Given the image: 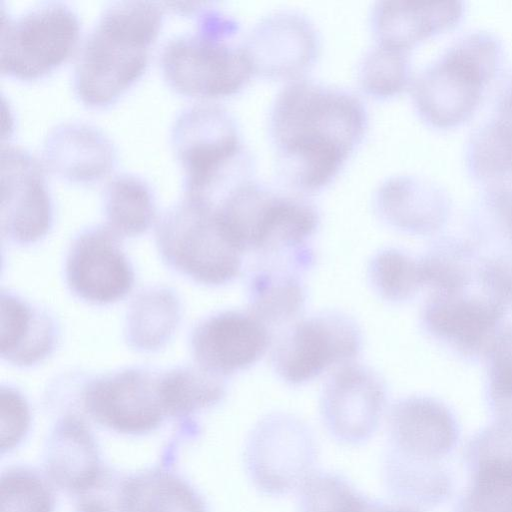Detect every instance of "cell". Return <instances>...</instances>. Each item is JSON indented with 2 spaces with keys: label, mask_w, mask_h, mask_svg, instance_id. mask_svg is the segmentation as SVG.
I'll return each mask as SVG.
<instances>
[{
  "label": "cell",
  "mask_w": 512,
  "mask_h": 512,
  "mask_svg": "<svg viewBox=\"0 0 512 512\" xmlns=\"http://www.w3.org/2000/svg\"><path fill=\"white\" fill-rule=\"evenodd\" d=\"M366 127V109L350 91L292 80L277 95L269 120L284 181L300 192L321 190L338 175Z\"/></svg>",
  "instance_id": "1"
},
{
  "label": "cell",
  "mask_w": 512,
  "mask_h": 512,
  "mask_svg": "<svg viewBox=\"0 0 512 512\" xmlns=\"http://www.w3.org/2000/svg\"><path fill=\"white\" fill-rule=\"evenodd\" d=\"M164 10L152 1H117L103 9L74 65L73 87L82 103L109 105L143 74Z\"/></svg>",
  "instance_id": "2"
},
{
  "label": "cell",
  "mask_w": 512,
  "mask_h": 512,
  "mask_svg": "<svg viewBox=\"0 0 512 512\" xmlns=\"http://www.w3.org/2000/svg\"><path fill=\"white\" fill-rule=\"evenodd\" d=\"M504 58L503 43L492 32L474 30L457 38L411 83L419 118L441 130L466 123L500 74Z\"/></svg>",
  "instance_id": "3"
},
{
  "label": "cell",
  "mask_w": 512,
  "mask_h": 512,
  "mask_svg": "<svg viewBox=\"0 0 512 512\" xmlns=\"http://www.w3.org/2000/svg\"><path fill=\"white\" fill-rule=\"evenodd\" d=\"M192 31L171 37L163 46L160 66L175 91L199 98L238 93L254 74L243 42L235 40L239 26L215 8L196 7Z\"/></svg>",
  "instance_id": "4"
},
{
  "label": "cell",
  "mask_w": 512,
  "mask_h": 512,
  "mask_svg": "<svg viewBox=\"0 0 512 512\" xmlns=\"http://www.w3.org/2000/svg\"><path fill=\"white\" fill-rule=\"evenodd\" d=\"M184 195L206 197L250 178L252 165L233 116L214 103L183 108L171 127Z\"/></svg>",
  "instance_id": "5"
},
{
  "label": "cell",
  "mask_w": 512,
  "mask_h": 512,
  "mask_svg": "<svg viewBox=\"0 0 512 512\" xmlns=\"http://www.w3.org/2000/svg\"><path fill=\"white\" fill-rule=\"evenodd\" d=\"M156 242L172 269L205 285L236 278L243 251L225 232L211 207L184 196L159 218Z\"/></svg>",
  "instance_id": "6"
},
{
  "label": "cell",
  "mask_w": 512,
  "mask_h": 512,
  "mask_svg": "<svg viewBox=\"0 0 512 512\" xmlns=\"http://www.w3.org/2000/svg\"><path fill=\"white\" fill-rule=\"evenodd\" d=\"M81 24L62 2H45L10 18L2 13L0 70L32 80L61 65L75 49Z\"/></svg>",
  "instance_id": "7"
},
{
  "label": "cell",
  "mask_w": 512,
  "mask_h": 512,
  "mask_svg": "<svg viewBox=\"0 0 512 512\" xmlns=\"http://www.w3.org/2000/svg\"><path fill=\"white\" fill-rule=\"evenodd\" d=\"M362 338L353 319L324 311L291 324L273 348L272 364L286 383L299 385L331 366L351 362L360 352Z\"/></svg>",
  "instance_id": "8"
},
{
  "label": "cell",
  "mask_w": 512,
  "mask_h": 512,
  "mask_svg": "<svg viewBox=\"0 0 512 512\" xmlns=\"http://www.w3.org/2000/svg\"><path fill=\"white\" fill-rule=\"evenodd\" d=\"M315 440L298 417L272 413L250 433L245 462L253 484L263 493L280 496L299 488L313 472Z\"/></svg>",
  "instance_id": "9"
},
{
  "label": "cell",
  "mask_w": 512,
  "mask_h": 512,
  "mask_svg": "<svg viewBox=\"0 0 512 512\" xmlns=\"http://www.w3.org/2000/svg\"><path fill=\"white\" fill-rule=\"evenodd\" d=\"M506 311L480 291L430 294L421 325L430 338L463 360L485 357L501 330Z\"/></svg>",
  "instance_id": "10"
},
{
  "label": "cell",
  "mask_w": 512,
  "mask_h": 512,
  "mask_svg": "<svg viewBox=\"0 0 512 512\" xmlns=\"http://www.w3.org/2000/svg\"><path fill=\"white\" fill-rule=\"evenodd\" d=\"M52 221V200L42 162L21 146L2 144V234L13 242L30 244L47 234Z\"/></svg>",
  "instance_id": "11"
},
{
  "label": "cell",
  "mask_w": 512,
  "mask_h": 512,
  "mask_svg": "<svg viewBox=\"0 0 512 512\" xmlns=\"http://www.w3.org/2000/svg\"><path fill=\"white\" fill-rule=\"evenodd\" d=\"M386 404V386L371 368L340 365L324 384L320 408L323 422L338 441L358 445L376 431Z\"/></svg>",
  "instance_id": "12"
},
{
  "label": "cell",
  "mask_w": 512,
  "mask_h": 512,
  "mask_svg": "<svg viewBox=\"0 0 512 512\" xmlns=\"http://www.w3.org/2000/svg\"><path fill=\"white\" fill-rule=\"evenodd\" d=\"M108 226L82 231L72 242L65 265L70 290L92 304L121 300L132 289L134 271Z\"/></svg>",
  "instance_id": "13"
},
{
  "label": "cell",
  "mask_w": 512,
  "mask_h": 512,
  "mask_svg": "<svg viewBox=\"0 0 512 512\" xmlns=\"http://www.w3.org/2000/svg\"><path fill=\"white\" fill-rule=\"evenodd\" d=\"M84 404L95 420L123 433L153 430L167 414L159 392V376L139 368L91 382L84 393Z\"/></svg>",
  "instance_id": "14"
},
{
  "label": "cell",
  "mask_w": 512,
  "mask_h": 512,
  "mask_svg": "<svg viewBox=\"0 0 512 512\" xmlns=\"http://www.w3.org/2000/svg\"><path fill=\"white\" fill-rule=\"evenodd\" d=\"M270 341L271 331L249 312L224 311L194 328L191 348L198 367L222 377L256 363Z\"/></svg>",
  "instance_id": "15"
},
{
  "label": "cell",
  "mask_w": 512,
  "mask_h": 512,
  "mask_svg": "<svg viewBox=\"0 0 512 512\" xmlns=\"http://www.w3.org/2000/svg\"><path fill=\"white\" fill-rule=\"evenodd\" d=\"M243 44L254 74L293 81L309 69L318 52L314 27L292 12L263 19Z\"/></svg>",
  "instance_id": "16"
},
{
  "label": "cell",
  "mask_w": 512,
  "mask_h": 512,
  "mask_svg": "<svg viewBox=\"0 0 512 512\" xmlns=\"http://www.w3.org/2000/svg\"><path fill=\"white\" fill-rule=\"evenodd\" d=\"M42 164L50 172L77 183L106 176L116 163L111 139L96 126L82 121L53 127L42 144Z\"/></svg>",
  "instance_id": "17"
},
{
  "label": "cell",
  "mask_w": 512,
  "mask_h": 512,
  "mask_svg": "<svg viewBox=\"0 0 512 512\" xmlns=\"http://www.w3.org/2000/svg\"><path fill=\"white\" fill-rule=\"evenodd\" d=\"M451 207L441 186L414 176L387 179L375 195V209L383 221L418 236L439 233L449 220Z\"/></svg>",
  "instance_id": "18"
},
{
  "label": "cell",
  "mask_w": 512,
  "mask_h": 512,
  "mask_svg": "<svg viewBox=\"0 0 512 512\" xmlns=\"http://www.w3.org/2000/svg\"><path fill=\"white\" fill-rule=\"evenodd\" d=\"M460 1H383L372 10L378 45L409 52L420 42L456 27L465 14Z\"/></svg>",
  "instance_id": "19"
},
{
  "label": "cell",
  "mask_w": 512,
  "mask_h": 512,
  "mask_svg": "<svg viewBox=\"0 0 512 512\" xmlns=\"http://www.w3.org/2000/svg\"><path fill=\"white\" fill-rule=\"evenodd\" d=\"M389 449L386 456L396 458L427 457L451 441L455 423L448 408L425 396L397 401L388 420Z\"/></svg>",
  "instance_id": "20"
},
{
  "label": "cell",
  "mask_w": 512,
  "mask_h": 512,
  "mask_svg": "<svg viewBox=\"0 0 512 512\" xmlns=\"http://www.w3.org/2000/svg\"><path fill=\"white\" fill-rule=\"evenodd\" d=\"M319 215L306 199L268 188L253 228L250 251L282 258L305 249Z\"/></svg>",
  "instance_id": "21"
},
{
  "label": "cell",
  "mask_w": 512,
  "mask_h": 512,
  "mask_svg": "<svg viewBox=\"0 0 512 512\" xmlns=\"http://www.w3.org/2000/svg\"><path fill=\"white\" fill-rule=\"evenodd\" d=\"M250 277L249 310L269 330L293 324L304 309L306 293L295 264L275 259Z\"/></svg>",
  "instance_id": "22"
},
{
  "label": "cell",
  "mask_w": 512,
  "mask_h": 512,
  "mask_svg": "<svg viewBox=\"0 0 512 512\" xmlns=\"http://www.w3.org/2000/svg\"><path fill=\"white\" fill-rule=\"evenodd\" d=\"M56 329L52 319L17 296L1 294V355L27 366L41 361L53 349Z\"/></svg>",
  "instance_id": "23"
},
{
  "label": "cell",
  "mask_w": 512,
  "mask_h": 512,
  "mask_svg": "<svg viewBox=\"0 0 512 512\" xmlns=\"http://www.w3.org/2000/svg\"><path fill=\"white\" fill-rule=\"evenodd\" d=\"M465 167L482 189H512V121L495 116L470 135Z\"/></svg>",
  "instance_id": "24"
},
{
  "label": "cell",
  "mask_w": 512,
  "mask_h": 512,
  "mask_svg": "<svg viewBox=\"0 0 512 512\" xmlns=\"http://www.w3.org/2000/svg\"><path fill=\"white\" fill-rule=\"evenodd\" d=\"M482 255L471 239L442 237L419 259L424 287L430 294L469 290L475 284Z\"/></svg>",
  "instance_id": "25"
},
{
  "label": "cell",
  "mask_w": 512,
  "mask_h": 512,
  "mask_svg": "<svg viewBox=\"0 0 512 512\" xmlns=\"http://www.w3.org/2000/svg\"><path fill=\"white\" fill-rule=\"evenodd\" d=\"M107 226L119 237H134L146 232L156 216L154 193L143 178L120 173L104 189Z\"/></svg>",
  "instance_id": "26"
},
{
  "label": "cell",
  "mask_w": 512,
  "mask_h": 512,
  "mask_svg": "<svg viewBox=\"0 0 512 512\" xmlns=\"http://www.w3.org/2000/svg\"><path fill=\"white\" fill-rule=\"evenodd\" d=\"M50 444L49 470L61 485L81 490L99 473L94 441L78 419H65Z\"/></svg>",
  "instance_id": "27"
},
{
  "label": "cell",
  "mask_w": 512,
  "mask_h": 512,
  "mask_svg": "<svg viewBox=\"0 0 512 512\" xmlns=\"http://www.w3.org/2000/svg\"><path fill=\"white\" fill-rule=\"evenodd\" d=\"M180 318L175 294L165 288L141 292L131 303L126 334L129 344L140 351L161 348L173 334Z\"/></svg>",
  "instance_id": "28"
},
{
  "label": "cell",
  "mask_w": 512,
  "mask_h": 512,
  "mask_svg": "<svg viewBox=\"0 0 512 512\" xmlns=\"http://www.w3.org/2000/svg\"><path fill=\"white\" fill-rule=\"evenodd\" d=\"M122 512H205V508L182 480L154 472L124 485Z\"/></svg>",
  "instance_id": "29"
},
{
  "label": "cell",
  "mask_w": 512,
  "mask_h": 512,
  "mask_svg": "<svg viewBox=\"0 0 512 512\" xmlns=\"http://www.w3.org/2000/svg\"><path fill=\"white\" fill-rule=\"evenodd\" d=\"M159 392L167 414L185 415L217 404L226 387L220 376L182 367L159 376Z\"/></svg>",
  "instance_id": "30"
},
{
  "label": "cell",
  "mask_w": 512,
  "mask_h": 512,
  "mask_svg": "<svg viewBox=\"0 0 512 512\" xmlns=\"http://www.w3.org/2000/svg\"><path fill=\"white\" fill-rule=\"evenodd\" d=\"M466 224L480 248L512 250V189H482L469 208Z\"/></svg>",
  "instance_id": "31"
},
{
  "label": "cell",
  "mask_w": 512,
  "mask_h": 512,
  "mask_svg": "<svg viewBox=\"0 0 512 512\" xmlns=\"http://www.w3.org/2000/svg\"><path fill=\"white\" fill-rule=\"evenodd\" d=\"M298 490L300 512H378L381 506L332 472L313 471Z\"/></svg>",
  "instance_id": "32"
},
{
  "label": "cell",
  "mask_w": 512,
  "mask_h": 512,
  "mask_svg": "<svg viewBox=\"0 0 512 512\" xmlns=\"http://www.w3.org/2000/svg\"><path fill=\"white\" fill-rule=\"evenodd\" d=\"M368 277L375 292L393 303L411 300L424 287L419 260L396 248L383 249L373 256Z\"/></svg>",
  "instance_id": "33"
},
{
  "label": "cell",
  "mask_w": 512,
  "mask_h": 512,
  "mask_svg": "<svg viewBox=\"0 0 512 512\" xmlns=\"http://www.w3.org/2000/svg\"><path fill=\"white\" fill-rule=\"evenodd\" d=\"M358 76L366 94L377 99L394 97L412 83L409 52L377 44L363 58Z\"/></svg>",
  "instance_id": "34"
},
{
  "label": "cell",
  "mask_w": 512,
  "mask_h": 512,
  "mask_svg": "<svg viewBox=\"0 0 512 512\" xmlns=\"http://www.w3.org/2000/svg\"><path fill=\"white\" fill-rule=\"evenodd\" d=\"M486 396L499 414L512 415V324L501 328L488 349Z\"/></svg>",
  "instance_id": "35"
},
{
  "label": "cell",
  "mask_w": 512,
  "mask_h": 512,
  "mask_svg": "<svg viewBox=\"0 0 512 512\" xmlns=\"http://www.w3.org/2000/svg\"><path fill=\"white\" fill-rule=\"evenodd\" d=\"M52 495L38 475L9 471L1 480V512H52Z\"/></svg>",
  "instance_id": "36"
},
{
  "label": "cell",
  "mask_w": 512,
  "mask_h": 512,
  "mask_svg": "<svg viewBox=\"0 0 512 512\" xmlns=\"http://www.w3.org/2000/svg\"><path fill=\"white\" fill-rule=\"evenodd\" d=\"M475 284L482 294L506 313L512 311V250L482 255Z\"/></svg>",
  "instance_id": "37"
},
{
  "label": "cell",
  "mask_w": 512,
  "mask_h": 512,
  "mask_svg": "<svg viewBox=\"0 0 512 512\" xmlns=\"http://www.w3.org/2000/svg\"><path fill=\"white\" fill-rule=\"evenodd\" d=\"M1 447L12 449L23 437L29 425V409L23 396L14 389L1 388Z\"/></svg>",
  "instance_id": "38"
},
{
  "label": "cell",
  "mask_w": 512,
  "mask_h": 512,
  "mask_svg": "<svg viewBox=\"0 0 512 512\" xmlns=\"http://www.w3.org/2000/svg\"><path fill=\"white\" fill-rule=\"evenodd\" d=\"M497 116L512 121V71L502 80L495 97Z\"/></svg>",
  "instance_id": "39"
},
{
  "label": "cell",
  "mask_w": 512,
  "mask_h": 512,
  "mask_svg": "<svg viewBox=\"0 0 512 512\" xmlns=\"http://www.w3.org/2000/svg\"><path fill=\"white\" fill-rule=\"evenodd\" d=\"M378 512H414L412 510L406 509V508H393V507H387L381 504Z\"/></svg>",
  "instance_id": "40"
}]
</instances>
